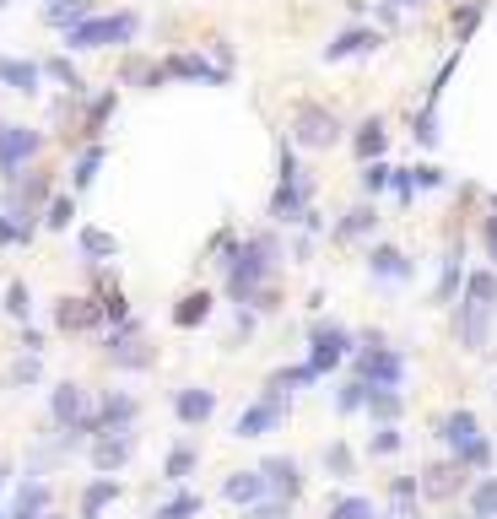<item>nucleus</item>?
<instances>
[{"instance_id": "obj_1", "label": "nucleus", "mask_w": 497, "mask_h": 519, "mask_svg": "<svg viewBox=\"0 0 497 519\" xmlns=\"http://www.w3.org/2000/svg\"><path fill=\"white\" fill-rule=\"evenodd\" d=\"M281 271V238L276 233H249L238 244V255L227 260V298L233 303H249L265 282H276Z\"/></svg>"}, {"instance_id": "obj_2", "label": "nucleus", "mask_w": 497, "mask_h": 519, "mask_svg": "<svg viewBox=\"0 0 497 519\" xmlns=\"http://www.w3.org/2000/svg\"><path fill=\"white\" fill-rule=\"evenodd\" d=\"M492 314H497V276L492 271H470L460 282V341L465 352H487L492 336Z\"/></svg>"}, {"instance_id": "obj_3", "label": "nucleus", "mask_w": 497, "mask_h": 519, "mask_svg": "<svg viewBox=\"0 0 497 519\" xmlns=\"http://www.w3.org/2000/svg\"><path fill=\"white\" fill-rule=\"evenodd\" d=\"M136 33H141L136 11H92V17H82L71 33H65V44H71V55H92V49H125V44H136Z\"/></svg>"}, {"instance_id": "obj_4", "label": "nucleus", "mask_w": 497, "mask_h": 519, "mask_svg": "<svg viewBox=\"0 0 497 519\" xmlns=\"http://www.w3.org/2000/svg\"><path fill=\"white\" fill-rule=\"evenodd\" d=\"M352 374L362 384H384V390H400V379H406V357L395 352V346H384L379 330H368L352 357Z\"/></svg>"}, {"instance_id": "obj_5", "label": "nucleus", "mask_w": 497, "mask_h": 519, "mask_svg": "<svg viewBox=\"0 0 497 519\" xmlns=\"http://www.w3.org/2000/svg\"><path fill=\"white\" fill-rule=\"evenodd\" d=\"M341 119H335L325 103H298V109H292V146H298V152H330V146H341Z\"/></svg>"}, {"instance_id": "obj_6", "label": "nucleus", "mask_w": 497, "mask_h": 519, "mask_svg": "<svg viewBox=\"0 0 497 519\" xmlns=\"http://www.w3.org/2000/svg\"><path fill=\"white\" fill-rule=\"evenodd\" d=\"M103 352H109L114 368H157V346L141 336L136 319H125V325L109 330V341H103Z\"/></svg>"}, {"instance_id": "obj_7", "label": "nucleus", "mask_w": 497, "mask_h": 519, "mask_svg": "<svg viewBox=\"0 0 497 519\" xmlns=\"http://www.w3.org/2000/svg\"><path fill=\"white\" fill-rule=\"evenodd\" d=\"M136 411H141L136 395H130V390H114V395H103L98 406H87V417H82V428H76V433H87V438L119 433V428H130V422H136Z\"/></svg>"}, {"instance_id": "obj_8", "label": "nucleus", "mask_w": 497, "mask_h": 519, "mask_svg": "<svg viewBox=\"0 0 497 519\" xmlns=\"http://www.w3.org/2000/svg\"><path fill=\"white\" fill-rule=\"evenodd\" d=\"M341 357H352V330L335 325V319H319V325H308V363H314L319 374L341 368Z\"/></svg>"}, {"instance_id": "obj_9", "label": "nucleus", "mask_w": 497, "mask_h": 519, "mask_svg": "<svg viewBox=\"0 0 497 519\" xmlns=\"http://www.w3.org/2000/svg\"><path fill=\"white\" fill-rule=\"evenodd\" d=\"M44 152V130L33 125H0V179H17Z\"/></svg>"}, {"instance_id": "obj_10", "label": "nucleus", "mask_w": 497, "mask_h": 519, "mask_svg": "<svg viewBox=\"0 0 497 519\" xmlns=\"http://www.w3.org/2000/svg\"><path fill=\"white\" fill-rule=\"evenodd\" d=\"M287 406H292V395H287V390H271V384H265V395L244 411V417H238V438H265L281 417H287Z\"/></svg>"}, {"instance_id": "obj_11", "label": "nucleus", "mask_w": 497, "mask_h": 519, "mask_svg": "<svg viewBox=\"0 0 497 519\" xmlns=\"http://www.w3.org/2000/svg\"><path fill=\"white\" fill-rule=\"evenodd\" d=\"M103 325V303L98 298H60L55 303V330L60 336H92Z\"/></svg>"}, {"instance_id": "obj_12", "label": "nucleus", "mask_w": 497, "mask_h": 519, "mask_svg": "<svg viewBox=\"0 0 497 519\" xmlns=\"http://www.w3.org/2000/svg\"><path fill=\"white\" fill-rule=\"evenodd\" d=\"M163 71H168V82H206V87H227V76H233L227 65L206 60V55H168Z\"/></svg>"}, {"instance_id": "obj_13", "label": "nucleus", "mask_w": 497, "mask_h": 519, "mask_svg": "<svg viewBox=\"0 0 497 519\" xmlns=\"http://www.w3.org/2000/svg\"><path fill=\"white\" fill-rule=\"evenodd\" d=\"M87 406H92V401H87L82 384H55V390H49V417H55L60 433H76V428H82Z\"/></svg>"}, {"instance_id": "obj_14", "label": "nucleus", "mask_w": 497, "mask_h": 519, "mask_svg": "<svg viewBox=\"0 0 497 519\" xmlns=\"http://www.w3.org/2000/svg\"><path fill=\"white\" fill-rule=\"evenodd\" d=\"M130 455H136V433L119 428V433H98L92 438V471H119V465H130Z\"/></svg>"}, {"instance_id": "obj_15", "label": "nucleus", "mask_w": 497, "mask_h": 519, "mask_svg": "<svg viewBox=\"0 0 497 519\" xmlns=\"http://www.w3.org/2000/svg\"><path fill=\"white\" fill-rule=\"evenodd\" d=\"M384 44L379 28H341L325 44V65H341V60H357V55H373V49Z\"/></svg>"}, {"instance_id": "obj_16", "label": "nucleus", "mask_w": 497, "mask_h": 519, "mask_svg": "<svg viewBox=\"0 0 497 519\" xmlns=\"http://www.w3.org/2000/svg\"><path fill=\"white\" fill-rule=\"evenodd\" d=\"M260 482H265L271 498H298V492H303V465L292 455H271L260 465Z\"/></svg>"}, {"instance_id": "obj_17", "label": "nucleus", "mask_w": 497, "mask_h": 519, "mask_svg": "<svg viewBox=\"0 0 497 519\" xmlns=\"http://www.w3.org/2000/svg\"><path fill=\"white\" fill-rule=\"evenodd\" d=\"M173 417L200 428V422L217 417V390H206V384H190V390H173Z\"/></svg>"}, {"instance_id": "obj_18", "label": "nucleus", "mask_w": 497, "mask_h": 519, "mask_svg": "<svg viewBox=\"0 0 497 519\" xmlns=\"http://www.w3.org/2000/svg\"><path fill=\"white\" fill-rule=\"evenodd\" d=\"M38 82H44V65H38V60L0 55V87H6V92H22V98H33Z\"/></svg>"}, {"instance_id": "obj_19", "label": "nucleus", "mask_w": 497, "mask_h": 519, "mask_svg": "<svg viewBox=\"0 0 497 519\" xmlns=\"http://www.w3.org/2000/svg\"><path fill=\"white\" fill-rule=\"evenodd\" d=\"M438 438H443V444H449L454 449V455H460V449H470V444H476V438H481V422H476V411H449V417H443L438 422Z\"/></svg>"}, {"instance_id": "obj_20", "label": "nucleus", "mask_w": 497, "mask_h": 519, "mask_svg": "<svg viewBox=\"0 0 497 519\" xmlns=\"http://www.w3.org/2000/svg\"><path fill=\"white\" fill-rule=\"evenodd\" d=\"M211 309H217V298H211L206 287H200V292H184V298L173 303V325H179V330H200V325L211 319Z\"/></svg>"}, {"instance_id": "obj_21", "label": "nucleus", "mask_w": 497, "mask_h": 519, "mask_svg": "<svg viewBox=\"0 0 497 519\" xmlns=\"http://www.w3.org/2000/svg\"><path fill=\"white\" fill-rule=\"evenodd\" d=\"M373 233H379V211L373 206H352L335 222V244H357V238H373Z\"/></svg>"}, {"instance_id": "obj_22", "label": "nucleus", "mask_w": 497, "mask_h": 519, "mask_svg": "<svg viewBox=\"0 0 497 519\" xmlns=\"http://www.w3.org/2000/svg\"><path fill=\"white\" fill-rule=\"evenodd\" d=\"M384 146H389V130H384V119L373 114V119H362L357 125V136H352V152H357V163H373V157H384Z\"/></svg>"}, {"instance_id": "obj_23", "label": "nucleus", "mask_w": 497, "mask_h": 519, "mask_svg": "<svg viewBox=\"0 0 497 519\" xmlns=\"http://www.w3.org/2000/svg\"><path fill=\"white\" fill-rule=\"evenodd\" d=\"M82 17H92V0H44V28L71 33Z\"/></svg>"}, {"instance_id": "obj_24", "label": "nucleus", "mask_w": 497, "mask_h": 519, "mask_svg": "<svg viewBox=\"0 0 497 519\" xmlns=\"http://www.w3.org/2000/svg\"><path fill=\"white\" fill-rule=\"evenodd\" d=\"M368 271L379 276V282H406V276H411V260L400 255L395 244H379V249L368 255Z\"/></svg>"}, {"instance_id": "obj_25", "label": "nucleus", "mask_w": 497, "mask_h": 519, "mask_svg": "<svg viewBox=\"0 0 497 519\" xmlns=\"http://www.w3.org/2000/svg\"><path fill=\"white\" fill-rule=\"evenodd\" d=\"M254 498H265L260 471H238V476H227V482H222V503H238V509H249Z\"/></svg>"}, {"instance_id": "obj_26", "label": "nucleus", "mask_w": 497, "mask_h": 519, "mask_svg": "<svg viewBox=\"0 0 497 519\" xmlns=\"http://www.w3.org/2000/svg\"><path fill=\"white\" fill-rule=\"evenodd\" d=\"M76 244H82V255H87L92 265L119 260V238H114L109 228H82V233H76Z\"/></svg>"}, {"instance_id": "obj_27", "label": "nucleus", "mask_w": 497, "mask_h": 519, "mask_svg": "<svg viewBox=\"0 0 497 519\" xmlns=\"http://www.w3.org/2000/svg\"><path fill=\"white\" fill-rule=\"evenodd\" d=\"M114 109H119V92H98V103H87V114H82V136H87V141H98L103 130H109Z\"/></svg>"}, {"instance_id": "obj_28", "label": "nucleus", "mask_w": 497, "mask_h": 519, "mask_svg": "<svg viewBox=\"0 0 497 519\" xmlns=\"http://www.w3.org/2000/svg\"><path fill=\"white\" fill-rule=\"evenodd\" d=\"M362 411H373V422H400V411H406V395L400 390H384V384H373L368 390V406Z\"/></svg>"}, {"instance_id": "obj_29", "label": "nucleus", "mask_w": 497, "mask_h": 519, "mask_svg": "<svg viewBox=\"0 0 497 519\" xmlns=\"http://www.w3.org/2000/svg\"><path fill=\"white\" fill-rule=\"evenodd\" d=\"M460 476H465L460 460H454V465H433L427 482H422V492H427V498H454V492H460Z\"/></svg>"}, {"instance_id": "obj_30", "label": "nucleus", "mask_w": 497, "mask_h": 519, "mask_svg": "<svg viewBox=\"0 0 497 519\" xmlns=\"http://www.w3.org/2000/svg\"><path fill=\"white\" fill-rule=\"evenodd\" d=\"M114 498H119V482H114V476H98V482L82 492V519H98Z\"/></svg>"}, {"instance_id": "obj_31", "label": "nucleus", "mask_w": 497, "mask_h": 519, "mask_svg": "<svg viewBox=\"0 0 497 519\" xmlns=\"http://www.w3.org/2000/svg\"><path fill=\"white\" fill-rule=\"evenodd\" d=\"M44 76H49V82H60L65 92H71V98H82V92H87L82 71H76V65L65 60V55H49V60H44Z\"/></svg>"}, {"instance_id": "obj_32", "label": "nucleus", "mask_w": 497, "mask_h": 519, "mask_svg": "<svg viewBox=\"0 0 497 519\" xmlns=\"http://www.w3.org/2000/svg\"><path fill=\"white\" fill-rule=\"evenodd\" d=\"M98 168H103V141H87V152L76 157V168H71V190H92Z\"/></svg>"}, {"instance_id": "obj_33", "label": "nucleus", "mask_w": 497, "mask_h": 519, "mask_svg": "<svg viewBox=\"0 0 497 519\" xmlns=\"http://www.w3.org/2000/svg\"><path fill=\"white\" fill-rule=\"evenodd\" d=\"M71 217H76V201H71V195H49L44 211H38V222H44L49 233H65V228H71Z\"/></svg>"}, {"instance_id": "obj_34", "label": "nucleus", "mask_w": 497, "mask_h": 519, "mask_svg": "<svg viewBox=\"0 0 497 519\" xmlns=\"http://www.w3.org/2000/svg\"><path fill=\"white\" fill-rule=\"evenodd\" d=\"M33 228L38 222H28V217H11V211H0V249H22L33 238Z\"/></svg>"}, {"instance_id": "obj_35", "label": "nucleus", "mask_w": 497, "mask_h": 519, "mask_svg": "<svg viewBox=\"0 0 497 519\" xmlns=\"http://www.w3.org/2000/svg\"><path fill=\"white\" fill-rule=\"evenodd\" d=\"M195 444H173L168 449V460H163V476H168V482H184V476H190L195 471Z\"/></svg>"}, {"instance_id": "obj_36", "label": "nucleus", "mask_w": 497, "mask_h": 519, "mask_svg": "<svg viewBox=\"0 0 497 519\" xmlns=\"http://www.w3.org/2000/svg\"><path fill=\"white\" fill-rule=\"evenodd\" d=\"M319 379V368L314 363H298V368H276V374H271V390H303V384H314Z\"/></svg>"}, {"instance_id": "obj_37", "label": "nucleus", "mask_w": 497, "mask_h": 519, "mask_svg": "<svg viewBox=\"0 0 497 519\" xmlns=\"http://www.w3.org/2000/svg\"><path fill=\"white\" fill-rule=\"evenodd\" d=\"M481 17H487V0H465V6H454V17H449V22H454V38L465 44V38L476 33Z\"/></svg>"}, {"instance_id": "obj_38", "label": "nucleus", "mask_w": 497, "mask_h": 519, "mask_svg": "<svg viewBox=\"0 0 497 519\" xmlns=\"http://www.w3.org/2000/svg\"><path fill=\"white\" fill-rule=\"evenodd\" d=\"M470 514L476 519H497V476H481L476 492H470Z\"/></svg>"}, {"instance_id": "obj_39", "label": "nucleus", "mask_w": 497, "mask_h": 519, "mask_svg": "<svg viewBox=\"0 0 497 519\" xmlns=\"http://www.w3.org/2000/svg\"><path fill=\"white\" fill-rule=\"evenodd\" d=\"M6 314L17 319V325H28V319H33V298H28V282H11V287H6Z\"/></svg>"}, {"instance_id": "obj_40", "label": "nucleus", "mask_w": 497, "mask_h": 519, "mask_svg": "<svg viewBox=\"0 0 497 519\" xmlns=\"http://www.w3.org/2000/svg\"><path fill=\"white\" fill-rule=\"evenodd\" d=\"M38 379H44V363H38V352L17 357V363L6 368V384H38Z\"/></svg>"}, {"instance_id": "obj_41", "label": "nucleus", "mask_w": 497, "mask_h": 519, "mask_svg": "<svg viewBox=\"0 0 497 519\" xmlns=\"http://www.w3.org/2000/svg\"><path fill=\"white\" fill-rule=\"evenodd\" d=\"M249 519H292V498H271L265 492V498L249 503Z\"/></svg>"}, {"instance_id": "obj_42", "label": "nucleus", "mask_w": 497, "mask_h": 519, "mask_svg": "<svg viewBox=\"0 0 497 519\" xmlns=\"http://www.w3.org/2000/svg\"><path fill=\"white\" fill-rule=\"evenodd\" d=\"M195 514H200V498L195 492H179V498H168L152 519H195Z\"/></svg>"}, {"instance_id": "obj_43", "label": "nucleus", "mask_w": 497, "mask_h": 519, "mask_svg": "<svg viewBox=\"0 0 497 519\" xmlns=\"http://www.w3.org/2000/svg\"><path fill=\"white\" fill-rule=\"evenodd\" d=\"M368 390H373V384L352 379V384H346L341 395H335V411H346V417H352V411H362V406H368Z\"/></svg>"}, {"instance_id": "obj_44", "label": "nucleus", "mask_w": 497, "mask_h": 519, "mask_svg": "<svg viewBox=\"0 0 497 519\" xmlns=\"http://www.w3.org/2000/svg\"><path fill=\"white\" fill-rule=\"evenodd\" d=\"M389 173H395V168H389L384 157H373V163H362V190H368V195L389 190Z\"/></svg>"}, {"instance_id": "obj_45", "label": "nucleus", "mask_w": 497, "mask_h": 519, "mask_svg": "<svg viewBox=\"0 0 497 519\" xmlns=\"http://www.w3.org/2000/svg\"><path fill=\"white\" fill-rule=\"evenodd\" d=\"M330 519H373V503H368V498H357V492H352V498H341V503L330 509Z\"/></svg>"}, {"instance_id": "obj_46", "label": "nucleus", "mask_w": 497, "mask_h": 519, "mask_svg": "<svg viewBox=\"0 0 497 519\" xmlns=\"http://www.w3.org/2000/svg\"><path fill=\"white\" fill-rule=\"evenodd\" d=\"M325 471H330V476H352V449H346V444H330V449H325Z\"/></svg>"}, {"instance_id": "obj_47", "label": "nucleus", "mask_w": 497, "mask_h": 519, "mask_svg": "<svg viewBox=\"0 0 497 519\" xmlns=\"http://www.w3.org/2000/svg\"><path fill=\"white\" fill-rule=\"evenodd\" d=\"M395 449H400L395 422H379V433H373V455H395Z\"/></svg>"}, {"instance_id": "obj_48", "label": "nucleus", "mask_w": 497, "mask_h": 519, "mask_svg": "<svg viewBox=\"0 0 497 519\" xmlns=\"http://www.w3.org/2000/svg\"><path fill=\"white\" fill-rule=\"evenodd\" d=\"M411 179H416V190H438V184H443V168H411Z\"/></svg>"}, {"instance_id": "obj_49", "label": "nucleus", "mask_w": 497, "mask_h": 519, "mask_svg": "<svg viewBox=\"0 0 497 519\" xmlns=\"http://www.w3.org/2000/svg\"><path fill=\"white\" fill-rule=\"evenodd\" d=\"M487 255L497 260V195H492V217H487Z\"/></svg>"}, {"instance_id": "obj_50", "label": "nucleus", "mask_w": 497, "mask_h": 519, "mask_svg": "<svg viewBox=\"0 0 497 519\" xmlns=\"http://www.w3.org/2000/svg\"><path fill=\"white\" fill-rule=\"evenodd\" d=\"M22 346H28V352H44V336H38V330L28 325V330H22Z\"/></svg>"}, {"instance_id": "obj_51", "label": "nucleus", "mask_w": 497, "mask_h": 519, "mask_svg": "<svg viewBox=\"0 0 497 519\" xmlns=\"http://www.w3.org/2000/svg\"><path fill=\"white\" fill-rule=\"evenodd\" d=\"M395 6H427V0H395Z\"/></svg>"}, {"instance_id": "obj_52", "label": "nucleus", "mask_w": 497, "mask_h": 519, "mask_svg": "<svg viewBox=\"0 0 497 519\" xmlns=\"http://www.w3.org/2000/svg\"><path fill=\"white\" fill-rule=\"evenodd\" d=\"M0 492H6V465H0Z\"/></svg>"}, {"instance_id": "obj_53", "label": "nucleus", "mask_w": 497, "mask_h": 519, "mask_svg": "<svg viewBox=\"0 0 497 519\" xmlns=\"http://www.w3.org/2000/svg\"><path fill=\"white\" fill-rule=\"evenodd\" d=\"M6 6H17V0H0V11H6Z\"/></svg>"}, {"instance_id": "obj_54", "label": "nucleus", "mask_w": 497, "mask_h": 519, "mask_svg": "<svg viewBox=\"0 0 497 519\" xmlns=\"http://www.w3.org/2000/svg\"><path fill=\"white\" fill-rule=\"evenodd\" d=\"M0 519H6V514H0Z\"/></svg>"}]
</instances>
